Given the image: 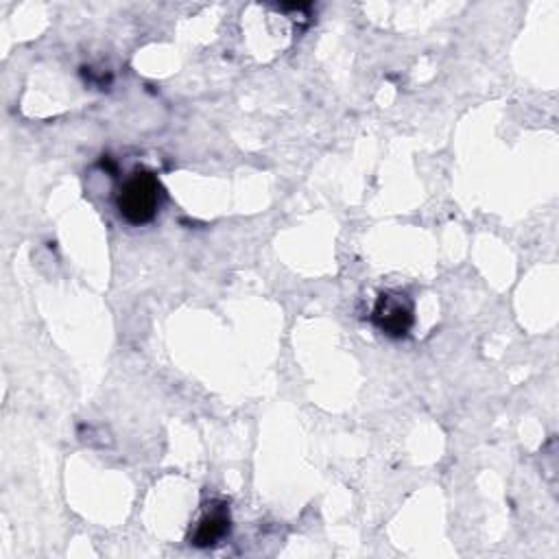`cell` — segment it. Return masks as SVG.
Returning a JSON list of instances; mask_svg holds the SVG:
<instances>
[{"instance_id": "obj_1", "label": "cell", "mask_w": 559, "mask_h": 559, "mask_svg": "<svg viewBox=\"0 0 559 559\" xmlns=\"http://www.w3.org/2000/svg\"><path fill=\"white\" fill-rule=\"evenodd\" d=\"M162 183L151 170H133L120 186L116 205L129 225H146L162 205Z\"/></svg>"}, {"instance_id": "obj_2", "label": "cell", "mask_w": 559, "mask_h": 559, "mask_svg": "<svg viewBox=\"0 0 559 559\" xmlns=\"http://www.w3.org/2000/svg\"><path fill=\"white\" fill-rule=\"evenodd\" d=\"M371 321L389 338L406 336L415 321L413 299L402 290L380 293L371 310Z\"/></svg>"}, {"instance_id": "obj_3", "label": "cell", "mask_w": 559, "mask_h": 559, "mask_svg": "<svg viewBox=\"0 0 559 559\" xmlns=\"http://www.w3.org/2000/svg\"><path fill=\"white\" fill-rule=\"evenodd\" d=\"M231 531L229 507L223 500H212L205 504L188 533V542L197 548H214L218 546Z\"/></svg>"}]
</instances>
